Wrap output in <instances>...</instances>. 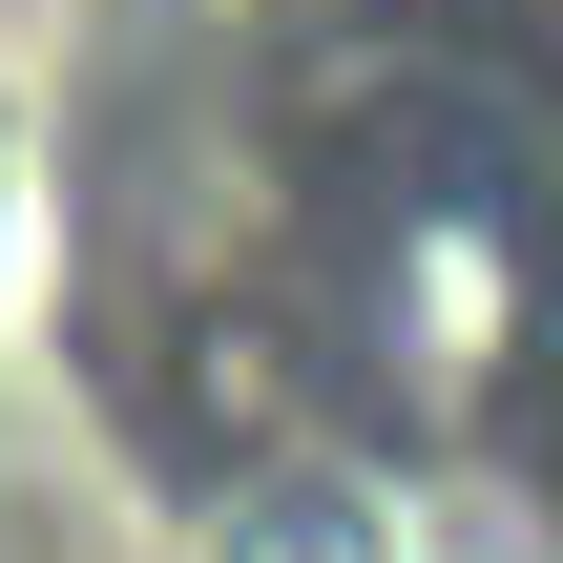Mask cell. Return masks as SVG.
<instances>
[{
  "mask_svg": "<svg viewBox=\"0 0 563 563\" xmlns=\"http://www.w3.org/2000/svg\"><path fill=\"white\" fill-rule=\"evenodd\" d=\"M355 355L397 376V397H501L522 376V334H543V188H522V146L481 125V104H418V125H376V167H355Z\"/></svg>",
  "mask_w": 563,
  "mask_h": 563,
  "instance_id": "1",
  "label": "cell"
}]
</instances>
